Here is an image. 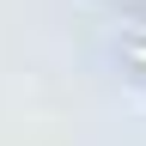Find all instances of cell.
Returning a JSON list of instances; mask_svg holds the SVG:
<instances>
[{
	"mask_svg": "<svg viewBox=\"0 0 146 146\" xmlns=\"http://www.w3.org/2000/svg\"><path fill=\"white\" fill-rule=\"evenodd\" d=\"M128 55H134V67H146V43H134V49H128Z\"/></svg>",
	"mask_w": 146,
	"mask_h": 146,
	"instance_id": "cell-1",
	"label": "cell"
}]
</instances>
